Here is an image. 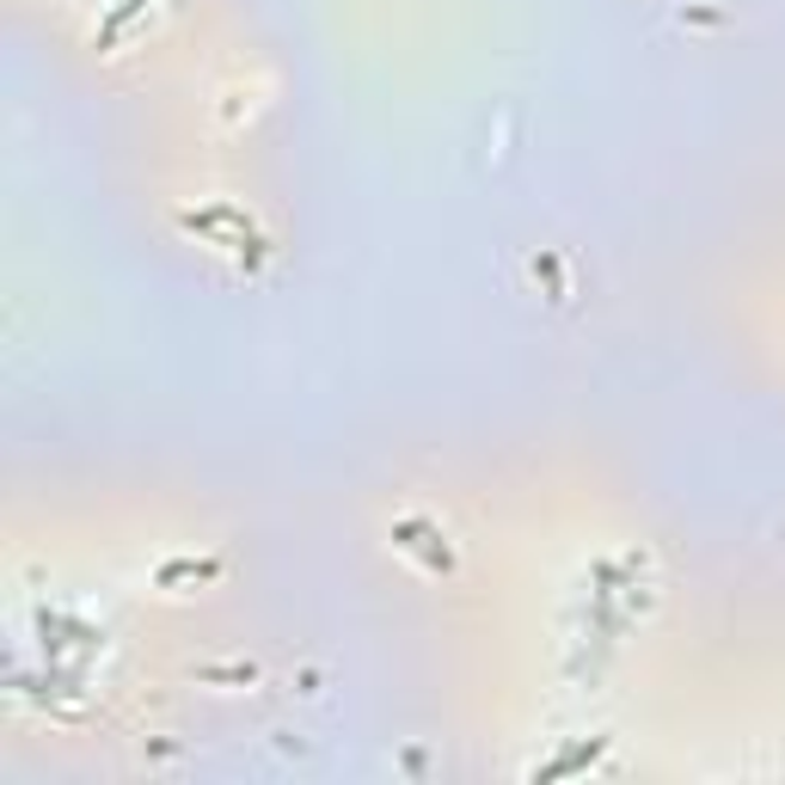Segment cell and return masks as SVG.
I'll list each match as a JSON object with an SVG mask.
<instances>
[{"mask_svg": "<svg viewBox=\"0 0 785 785\" xmlns=\"http://www.w3.org/2000/svg\"><path fill=\"white\" fill-rule=\"evenodd\" d=\"M393 540L417 553V546L430 540V528H424V522H400V528H393ZM430 565H436V570H448V565H454V558H448V546H436V553H430Z\"/></svg>", "mask_w": 785, "mask_h": 785, "instance_id": "obj_1", "label": "cell"}, {"mask_svg": "<svg viewBox=\"0 0 785 785\" xmlns=\"http://www.w3.org/2000/svg\"><path fill=\"white\" fill-rule=\"evenodd\" d=\"M141 7H148V0H117V7H111V13L105 19H99V44H111V37H117V32H124V25H129V19H136L141 13Z\"/></svg>", "mask_w": 785, "mask_h": 785, "instance_id": "obj_2", "label": "cell"}, {"mask_svg": "<svg viewBox=\"0 0 785 785\" xmlns=\"http://www.w3.org/2000/svg\"><path fill=\"white\" fill-rule=\"evenodd\" d=\"M601 754V742H589V749H570V754H558L553 767H540V780H558V773H577V767H589Z\"/></svg>", "mask_w": 785, "mask_h": 785, "instance_id": "obj_3", "label": "cell"}, {"mask_svg": "<svg viewBox=\"0 0 785 785\" xmlns=\"http://www.w3.org/2000/svg\"><path fill=\"white\" fill-rule=\"evenodd\" d=\"M216 558H203V565H191V558H185V565H166V570H160V584H178V577H216Z\"/></svg>", "mask_w": 785, "mask_h": 785, "instance_id": "obj_4", "label": "cell"}]
</instances>
